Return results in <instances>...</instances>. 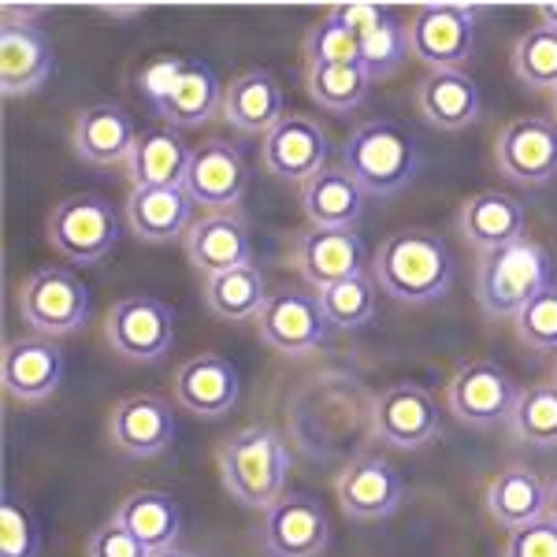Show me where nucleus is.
<instances>
[{"label": "nucleus", "mask_w": 557, "mask_h": 557, "mask_svg": "<svg viewBox=\"0 0 557 557\" xmlns=\"http://www.w3.org/2000/svg\"><path fill=\"white\" fill-rule=\"evenodd\" d=\"M535 15L543 20L539 26H546V30H557V4H535Z\"/></svg>", "instance_id": "49530a36"}, {"label": "nucleus", "mask_w": 557, "mask_h": 557, "mask_svg": "<svg viewBox=\"0 0 557 557\" xmlns=\"http://www.w3.org/2000/svg\"><path fill=\"white\" fill-rule=\"evenodd\" d=\"M41 550V528L34 520L30 506L15 498L12 491L4 494L0 509V557H38Z\"/></svg>", "instance_id": "a19ab883"}, {"label": "nucleus", "mask_w": 557, "mask_h": 557, "mask_svg": "<svg viewBox=\"0 0 557 557\" xmlns=\"http://www.w3.org/2000/svg\"><path fill=\"white\" fill-rule=\"evenodd\" d=\"M112 520H120L149 550H164V546H175L178 528H183V509L168 491H134L123 498Z\"/></svg>", "instance_id": "2f4dec72"}, {"label": "nucleus", "mask_w": 557, "mask_h": 557, "mask_svg": "<svg viewBox=\"0 0 557 557\" xmlns=\"http://www.w3.org/2000/svg\"><path fill=\"white\" fill-rule=\"evenodd\" d=\"M57 52L41 26L4 23L0 26V89L8 97L34 94L49 83Z\"/></svg>", "instance_id": "412c9836"}, {"label": "nucleus", "mask_w": 557, "mask_h": 557, "mask_svg": "<svg viewBox=\"0 0 557 557\" xmlns=\"http://www.w3.org/2000/svg\"><path fill=\"white\" fill-rule=\"evenodd\" d=\"M368 71L361 64H338V67H305V89L323 112L346 115L364 104L368 97Z\"/></svg>", "instance_id": "c9c22d12"}, {"label": "nucleus", "mask_w": 557, "mask_h": 557, "mask_svg": "<svg viewBox=\"0 0 557 557\" xmlns=\"http://www.w3.org/2000/svg\"><path fill=\"white\" fill-rule=\"evenodd\" d=\"M152 557H197V554L178 550V546H164V550H152Z\"/></svg>", "instance_id": "09e8293b"}, {"label": "nucleus", "mask_w": 557, "mask_h": 557, "mask_svg": "<svg viewBox=\"0 0 557 557\" xmlns=\"http://www.w3.org/2000/svg\"><path fill=\"white\" fill-rule=\"evenodd\" d=\"M487 513L502 528H528L546 517V483L524 465H509L487 483Z\"/></svg>", "instance_id": "c756f323"}, {"label": "nucleus", "mask_w": 557, "mask_h": 557, "mask_svg": "<svg viewBox=\"0 0 557 557\" xmlns=\"http://www.w3.org/2000/svg\"><path fill=\"white\" fill-rule=\"evenodd\" d=\"M20 317L45 338H64L86 327L89 286L67 268H41L20 286Z\"/></svg>", "instance_id": "39448f33"}, {"label": "nucleus", "mask_w": 557, "mask_h": 557, "mask_svg": "<svg viewBox=\"0 0 557 557\" xmlns=\"http://www.w3.org/2000/svg\"><path fill=\"white\" fill-rule=\"evenodd\" d=\"M286 472H290V454L278 431L268 424L242 428L220 446L223 487L249 509H272L286 494Z\"/></svg>", "instance_id": "f03ea898"}, {"label": "nucleus", "mask_w": 557, "mask_h": 557, "mask_svg": "<svg viewBox=\"0 0 557 557\" xmlns=\"http://www.w3.org/2000/svg\"><path fill=\"white\" fill-rule=\"evenodd\" d=\"M301 52H305V67L361 64V41H357L343 23L331 20V15H323L320 23H312V30L305 34Z\"/></svg>", "instance_id": "4c0bfd02"}, {"label": "nucleus", "mask_w": 557, "mask_h": 557, "mask_svg": "<svg viewBox=\"0 0 557 557\" xmlns=\"http://www.w3.org/2000/svg\"><path fill=\"white\" fill-rule=\"evenodd\" d=\"M513 375L494 361H472L454 372L446 386V406L461 424L469 428H498L509 424V412L517 406Z\"/></svg>", "instance_id": "1a4fd4ad"}, {"label": "nucleus", "mask_w": 557, "mask_h": 557, "mask_svg": "<svg viewBox=\"0 0 557 557\" xmlns=\"http://www.w3.org/2000/svg\"><path fill=\"white\" fill-rule=\"evenodd\" d=\"M475 15L472 4H420L406 23L409 52L428 71H461L475 49Z\"/></svg>", "instance_id": "423d86ee"}, {"label": "nucleus", "mask_w": 557, "mask_h": 557, "mask_svg": "<svg viewBox=\"0 0 557 557\" xmlns=\"http://www.w3.org/2000/svg\"><path fill=\"white\" fill-rule=\"evenodd\" d=\"M49 242L60 257L97 264L120 242V220L101 194H71L49 212Z\"/></svg>", "instance_id": "0eeeda50"}, {"label": "nucleus", "mask_w": 557, "mask_h": 557, "mask_svg": "<svg viewBox=\"0 0 557 557\" xmlns=\"http://www.w3.org/2000/svg\"><path fill=\"white\" fill-rule=\"evenodd\" d=\"M186 257L205 278L231 272V268L253 264V235L238 209L209 212L186 231Z\"/></svg>", "instance_id": "aec40b11"}, {"label": "nucleus", "mask_w": 557, "mask_h": 557, "mask_svg": "<svg viewBox=\"0 0 557 557\" xmlns=\"http://www.w3.org/2000/svg\"><path fill=\"white\" fill-rule=\"evenodd\" d=\"M0 383L4 394L20 406H38L52 398L64 383V349L57 338H12L4 346V364H0Z\"/></svg>", "instance_id": "dca6fc26"}, {"label": "nucleus", "mask_w": 557, "mask_h": 557, "mask_svg": "<svg viewBox=\"0 0 557 557\" xmlns=\"http://www.w3.org/2000/svg\"><path fill=\"white\" fill-rule=\"evenodd\" d=\"M546 520H554L557 524V480L546 483Z\"/></svg>", "instance_id": "de8ad7c7"}, {"label": "nucleus", "mask_w": 557, "mask_h": 557, "mask_svg": "<svg viewBox=\"0 0 557 557\" xmlns=\"http://www.w3.org/2000/svg\"><path fill=\"white\" fill-rule=\"evenodd\" d=\"M183 67H186V60L168 57V60H157V64H149L146 71H141L138 86L146 89V97L152 101V108H157L168 94H172L175 83H178V75H183Z\"/></svg>", "instance_id": "a18cd8bd"}, {"label": "nucleus", "mask_w": 557, "mask_h": 557, "mask_svg": "<svg viewBox=\"0 0 557 557\" xmlns=\"http://www.w3.org/2000/svg\"><path fill=\"white\" fill-rule=\"evenodd\" d=\"M509 431L524 446H539V450L557 446V383H535L520 391L509 412Z\"/></svg>", "instance_id": "72a5a7b5"}, {"label": "nucleus", "mask_w": 557, "mask_h": 557, "mask_svg": "<svg viewBox=\"0 0 557 557\" xmlns=\"http://www.w3.org/2000/svg\"><path fill=\"white\" fill-rule=\"evenodd\" d=\"M320 309L327 317L331 331H361L368 320L375 317V301H380V286H375L372 272L349 275L343 283L327 286L317 294Z\"/></svg>", "instance_id": "f704fd0d"}, {"label": "nucleus", "mask_w": 557, "mask_h": 557, "mask_svg": "<svg viewBox=\"0 0 557 557\" xmlns=\"http://www.w3.org/2000/svg\"><path fill=\"white\" fill-rule=\"evenodd\" d=\"M86 557H152V550L138 535H131L120 520H108L104 528H97V532L89 535Z\"/></svg>", "instance_id": "37998d69"}, {"label": "nucleus", "mask_w": 557, "mask_h": 557, "mask_svg": "<svg viewBox=\"0 0 557 557\" xmlns=\"http://www.w3.org/2000/svg\"><path fill=\"white\" fill-rule=\"evenodd\" d=\"M190 152L194 149L172 127L141 131L127 157L131 186L134 190H141V186H183L186 168H190Z\"/></svg>", "instance_id": "c85d7f7f"}, {"label": "nucleus", "mask_w": 557, "mask_h": 557, "mask_svg": "<svg viewBox=\"0 0 557 557\" xmlns=\"http://www.w3.org/2000/svg\"><path fill=\"white\" fill-rule=\"evenodd\" d=\"M372 435L391 450H424L443 435L435 398L412 383L383 391L372 406Z\"/></svg>", "instance_id": "9b49d317"}, {"label": "nucleus", "mask_w": 557, "mask_h": 557, "mask_svg": "<svg viewBox=\"0 0 557 557\" xmlns=\"http://www.w3.org/2000/svg\"><path fill=\"white\" fill-rule=\"evenodd\" d=\"M186 190L197 205L212 212L238 209L242 194L249 186V168L238 146L223 138H209L190 152V168H186Z\"/></svg>", "instance_id": "f3484780"}, {"label": "nucleus", "mask_w": 557, "mask_h": 557, "mask_svg": "<svg viewBox=\"0 0 557 557\" xmlns=\"http://www.w3.org/2000/svg\"><path fill=\"white\" fill-rule=\"evenodd\" d=\"M554 380H557V372H554Z\"/></svg>", "instance_id": "3c124183"}, {"label": "nucleus", "mask_w": 557, "mask_h": 557, "mask_svg": "<svg viewBox=\"0 0 557 557\" xmlns=\"http://www.w3.org/2000/svg\"><path fill=\"white\" fill-rule=\"evenodd\" d=\"M554 123H557V89H554Z\"/></svg>", "instance_id": "8fccbe9b"}, {"label": "nucleus", "mask_w": 557, "mask_h": 557, "mask_svg": "<svg viewBox=\"0 0 557 557\" xmlns=\"http://www.w3.org/2000/svg\"><path fill=\"white\" fill-rule=\"evenodd\" d=\"M338 506L354 520H383L406 502V480L380 454H361L338 475Z\"/></svg>", "instance_id": "a211bd4d"}, {"label": "nucleus", "mask_w": 557, "mask_h": 557, "mask_svg": "<svg viewBox=\"0 0 557 557\" xmlns=\"http://www.w3.org/2000/svg\"><path fill=\"white\" fill-rule=\"evenodd\" d=\"M494 164L517 186H546L557 178V123L520 115L494 141Z\"/></svg>", "instance_id": "9d476101"}, {"label": "nucleus", "mask_w": 557, "mask_h": 557, "mask_svg": "<svg viewBox=\"0 0 557 557\" xmlns=\"http://www.w3.org/2000/svg\"><path fill=\"white\" fill-rule=\"evenodd\" d=\"M75 152L94 168H112L127 164L134 141H138V127H134L131 112H123L120 104H89L78 112L75 120Z\"/></svg>", "instance_id": "393cba45"}, {"label": "nucleus", "mask_w": 557, "mask_h": 557, "mask_svg": "<svg viewBox=\"0 0 557 557\" xmlns=\"http://www.w3.org/2000/svg\"><path fill=\"white\" fill-rule=\"evenodd\" d=\"M502 557H557V524L543 517L528 528H513Z\"/></svg>", "instance_id": "79ce46f5"}, {"label": "nucleus", "mask_w": 557, "mask_h": 557, "mask_svg": "<svg viewBox=\"0 0 557 557\" xmlns=\"http://www.w3.org/2000/svg\"><path fill=\"white\" fill-rule=\"evenodd\" d=\"M260 338L286 357H305L327 338L331 323L323 317L320 298L309 290H272L257 317Z\"/></svg>", "instance_id": "f8f14e48"}, {"label": "nucleus", "mask_w": 557, "mask_h": 557, "mask_svg": "<svg viewBox=\"0 0 557 557\" xmlns=\"http://www.w3.org/2000/svg\"><path fill=\"white\" fill-rule=\"evenodd\" d=\"M294 264L317 294L349 275L372 272V257H368V246L357 231H301L294 242Z\"/></svg>", "instance_id": "4468645a"}, {"label": "nucleus", "mask_w": 557, "mask_h": 557, "mask_svg": "<svg viewBox=\"0 0 557 557\" xmlns=\"http://www.w3.org/2000/svg\"><path fill=\"white\" fill-rule=\"evenodd\" d=\"M220 104H223V86H220V78H215V71L209 64H201V60H186L175 89L157 104V112H160V120H168L172 127L190 131V127L209 123L212 115L220 112Z\"/></svg>", "instance_id": "7c9ffc66"}, {"label": "nucleus", "mask_w": 557, "mask_h": 557, "mask_svg": "<svg viewBox=\"0 0 557 557\" xmlns=\"http://www.w3.org/2000/svg\"><path fill=\"white\" fill-rule=\"evenodd\" d=\"M104 338L123 361L152 364L175 346V312L172 305L149 294H134L112 305L104 320Z\"/></svg>", "instance_id": "6e6552de"}, {"label": "nucleus", "mask_w": 557, "mask_h": 557, "mask_svg": "<svg viewBox=\"0 0 557 557\" xmlns=\"http://www.w3.org/2000/svg\"><path fill=\"white\" fill-rule=\"evenodd\" d=\"M554 283V268L546 249L532 238H520L513 246H502L483 253L475 272V301L491 320L517 317L539 290Z\"/></svg>", "instance_id": "20e7f679"}, {"label": "nucleus", "mask_w": 557, "mask_h": 557, "mask_svg": "<svg viewBox=\"0 0 557 557\" xmlns=\"http://www.w3.org/2000/svg\"><path fill=\"white\" fill-rule=\"evenodd\" d=\"M368 194L357 186V178L343 164H327L309 183H301V212L309 227L323 231H354L364 215Z\"/></svg>", "instance_id": "b1692460"}, {"label": "nucleus", "mask_w": 557, "mask_h": 557, "mask_svg": "<svg viewBox=\"0 0 557 557\" xmlns=\"http://www.w3.org/2000/svg\"><path fill=\"white\" fill-rule=\"evenodd\" d=\"M194 205L186 186H141L127 197V223L141 242H172L190 231Z\"/></svg>", "instance_id": "bb28decb"}, {"label": "nucleus", "mask_w": 557, "mask_h": 557, "mask_svg": "<svg viewBox=\"0 0 557 557\" xmlns=\"http://www.w3.org/2000/svg\"><path fill=\"white\" fill-rule=\"evenodd\" d=\"M108 438L127 457H157L175 438V412L157 394H131L108 412Z\"/></svg>", "instance_id": "6ab92c4d"}, {"label": "nucleus", "mask_w": 557, "mask_h": 557, "mask_svg": "<svg viewBox=\"0 0 557 557\" xmlns=\"http://www.w3.org/2000/svg\"><path fill=\"white\" fill-rule=\"evenodd\" d=\"M457 227H461V238L469 242L480 253H494L502 246H513V242L528 238V209L509 194L498 190H483L472 194L469 201L461 205V215H457Z\"/></svg>", "instance_id": "5701e85b"}, {"label": "nucleus", "mask_w": 557, "mask_h": 557, "mask_svg": "<svg viewBox=\"0 0 557 557\" xmlns=\"http://www.w3.org/2000/svg\"><path fill=\"white\" fill-rule=\"evenodd\" d=\"M513 320H517L520 343L528 349H535V354H557V283L539 290Z\"/></svg>", "instance_id": "ea45409f"}, {"label": "nucleus", "mask_w": 557, "mask_h": 557, "mask_svg": "<svg viewBox=\"0 0 557 557\" xmlns=\"http://www.w3.org/2000/svg\"><path fill=\"white\" fill-rule=\"evenodd\" d=\"M260 164L286 183H309L327 168V131L312 115L286 112L260 146Z\"/></svg>", "instance_id": "ddd939ff"}, {"label": "nucleus", "mask_w": 557, "mask_h": 557, "mask_svg": "<svg viewBox=\"0 0 557 557\" xmlns=\"http://www.w3.org/2000/svg\"><path fill=\"white\" fill-rule=\"evenodd\" d=\"M238 368L220 354H201L186 361L175 375V401L194 417H227L238 406Z\"/></svg>", "instance_id": "4be33fe9"}, {"label": "nucleus", "mask_w": 557, "mask_h": 557, "mask_svg": "<svg viewBox=\"0 0 557 557\" xmlns=\"http://www.w3.org/2000/svg\"><path fill=\"white\" fill-rule=\"evenodd\" d=\"M327 15L335 23H343L346 30L354 34L357 41H361L364 34H372L375 26H380L391 12H386V8H380V4H368V0H354V4H335Z\"/></svg>", "instance_id": "c03bdc74"}, {"label": "nucleus", "mask_w": 557, "mask_h": 557, "mask_svg": "<svg viewBox=\"0 0 557 557\" xmlns=\"http://www.w3.org/2000/svg\"><path fill=\"white\" fill-rule=\"evenodd\" d=\"M372 278L386 298L401 305L438 301L454 283L450 246L428 227L394 231L372 257Z\"/></svg>", "instance_id": "f257e3e1"}, {"label": "nucleus", "mask_w": 557, "mask_h": 557, "mask_svg": "<svg viewBox=\"0 0 557 557\" xmlns=\"http://www.w3.org/2000/svg\"><path fill=\"white\" fill-rule=\"evenodd\" d=\"M420 115L438 131H465L480 115V86L465 71H428L417 86Z\"/></svg>", "instance_id": "cd10ccee"}, {"label": "nucleus", "mask_w": 557, "mask_h": 557, "mask_svg": "<svg viewBox=\"0 0 557 557\" xmlns=\"http://www.w3.org/2000/svg\"><path fill=\"white\" fill-rule=\"evenodd\" d=\"M409 57V38H406V23H398L394 15L375 26L372 34L361 38V67L368 71V78H386L401 67V60Z\"/></svg>", "instance_id": "58836bf2"}, {"label": "nucleus", "mask_w": 557, "mask_h": 557, "mask_svg": "<svg viewBox=\"0 0 557 557\" xmlns=\"http://www.w3.org/2000/svg\"><path fill=\"white\" fill-rule=\"evenodd\" d=\"M268 294L272 290H268V283L257 264H242V268H231V272L205 278V305L227 323L257 320L268 301Z\"/></svg>", "instance_id": "473e14b6"}, {"label": "nucleus", "mask_w": 557, "mask_h": 557, "mask_svg": "<svg viewBox=\"0 0 557 557\" xmlns=\"http://www.w3.org/2000/svg\"><path fill=\"white\" fill-rule=\"evenodd\" d=\"M260 535H264L268 557H323L331 543V524L312 494L290 491L268 509Z\"/></svg>", "instance_id": "2eb2a0df"}, {"label": "nucleus", "mask_w": 557, "mask_h": 557, "mask_svg": "<svg viewBox=\"0 0 557 557\" xmlns=\"http://www.w3.org/2000/svg\"><path fill=\"white\" fill-rule=\"evenodd\" d=\"M343 168L368 197H394L417 178L420 146L401 123L372 120L346 138Z\"/></svg>", "instance_id": "7ed1b4c3"}, {"label": "nucleus", "mask_w": 557, "mask_h": 557, "mask_svg": "<svg viewBox=\"0 0 557 557\" xmlns=\"http://www.w3.org/2000/svg\"><path fill=\"white\" fill-rule=\"evenodd\" d=\"M509 67L517 83L532 89H557V30L532 26L528 34H520L509 52Z\"/></svg>", "instance_id": "e433bc0d"}, {"label": "nucleus", "mask_w": 557, "mask_h": 557, "mask_svg": "<svg viewBox=\"0 0 557 557\" xmlns=\"http://www.w3.org/2000/svg\"><path fill=\"white\" fill-rule=\"evenodd\" d=\"M220 115L242 134H268L283 120V86L275 83L272 71H242L223 86Z\"/></svg>", "instance_id": "a878e982"}]
</instances>
